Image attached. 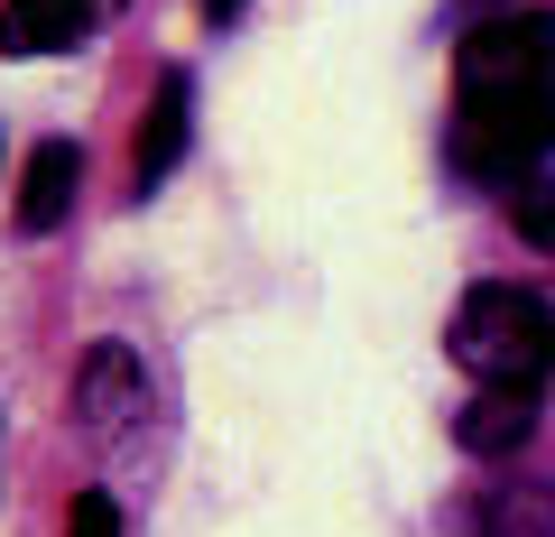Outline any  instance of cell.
<instances>
[{
  "instance_id": "1",
  "label": "cell",
  "mask_w": 555,
  "mask_h": 537,
  "mask_svg": "<svg viewBox=\"0 0 555 537\" xmlns=\"http://www.w3.org/2000/svg\"><path fill=\"white\" fill-rule=\"evenodd\" d=\"M454 361L473 380H537L555 371V306L518 279H481L454 306Z\"/></svg>"
},
{
  "instance_id": "2",
  "label": "cell",
  "mask_w": 555,
  "mask_h": 537,
  "mask_svg": "<svg viewBox=\"0 0 555 537\" xmlns=\"http://www.w3.org/2000/svg\"><path fill=\"white\" fill-rule=\"evenodd\" d=\"M555 84V10H491L454 47V93L463 102H518Z\"/></svg>"
},
{
  "instance_id": "3",
  "label": "cell",
  "mask_w": 555,
  "mask_h": 537,
  "mask_svg": "<svg viewBox=\"0 0 555 537\" xmlns=\"http://www.w3.org/2000/svg\"><path fill=\"white\" fill-rule=\"evenodd\" d=\"M555 149V84L518 102H454V167L463 177H528L537 158Z\"/></svg>"
},
{
  "instance_id": "4",
  "label": "cell",
  "mask_w": 555,
  "mask_h": 537,
  "mask_svg": "<svg viewBox=\"0 0 555 537\" xmlns=\"http://www.w3.org/2000/svg\"><path fill=\"white\" fill-rule=\"evenodd\" d=\"M75 436L83 445H120L149 426V361L130 353V343H93V353L75 361Z\"/></svg>"
},
{
  "instance_id": "5",
  "label": "cell",
  "mask_w": 555,
  "mask_h": 537,
  "mask_svg": "<svg viewBox=\"0 0 555 537\" xmlns=\"http://www.w3.org/2000/svg\"><path fill=\"white\" fill-rule=\"evenodd\" d=\"M528 436H537V380H481V389L463 398V418H454V445L473 463L528 455Z\"/></svg>"
},
{
  "instance_id": "6",
  "label": "cell",
  "mask_w": 555,
  "mask_h": 537,
  "mask_svg": "<svg viewBox=\"0 0 555 537\" xmlns=\"http://www.w3.org/2000/svg\"><path fill=\"white\" fill-rule=\"evenodd\" d=\"M454 537H555V482H509V491H463Z\"/></svg>"
},
{
  "instance_id": "7",
  "label": "cell",
  "mask_w": 555,
  "mask_h": 537,
  "mask_svg": "<svg viewBox=\"0 0 555 537\" xmlns=\"http://www.w3.org/2000/svg\"><path fill=\"white\" fill-rule=\"evenodd\" d=\"M75 195H83V149L75 140H38V149H28V167H20V232L28 241L56 232V222L75 214Z\"/></svg>"
},
{
  "instance_id": "8",
  "label": "cell",
  "mask_w": 555,
  "mask_h": 537,
  "mask_svg": "<svg viewBox=\"0 0 555 537\" xmlns=\"http://www.w3.org/2000/svg\"><path fill=\"white\" fill-rule=\"evenodd\" d=\"M102 0H0V56H56L93 28Z\"/></svg>"
},
{
  "instance_id": "9",
  "label": "cell",
  "mask_w": 555,
  "mask_h": 537,
  "mask_svg": "<svg viewBox=\"0 0 555 537\" xmlns=\"http://www.w3.org/2000/svg\"><path fill=\"white\" fill-rule=\"evenodd\" d=\"M185 130H195V75H167L158 102H149V120H139V158H130L139 195H149V186H158L167 167L185 158Z\"/></svg>"
},
{
  "instance_id": "10",
  "label": "cell",
  "mask_w": 555,
  "mask_h": 537,
  "mask_svg": "<svg viewBox=\"0 0 555 537\" xmlns=\"http://www.w3.org/2000/svg\"><path fill=\"white\" fill-rule=\"evenodd\" d=\"M509 222L537 241V251H555V177H518V195H509Z\"/></svg>"
},
{
  "instance_id": "11",
  "label": "cell",
  "mask_w": 555,
  "mask_h": 537,
  "mask_svg": "<svg viewBox=\"0 0 555 537\" xmlns=\"http://www.w3.org/2000/svg\"><path fill=\"white\" fill-rule=\"evenodd\" d=\"M65 537H120L112 491H75V519H65Z\"/></svg>"
},
{
  "instance_id": "12",
  "label": "cell",
  "mask_w": 555,
  "mask_h": 537,
  "mask_svg": "<svg viewBox=\"0 0 555 537\" xmlns=\"http://www.w3.org/2000/svg\"><path fill=\"white\" fill-rule=\"evenodd\" d=\"M204 20H214V28H232V20H241V0H204Z\"/></svg>"
},
{
  "instance_id": "13",
  "label": "cell",
  "mask_w": 555,
  "mask_h": 537,
  "mask_svg": "<svg viewBox=\"0 0 555 537\" xmlns=\"http://www.w3.org/2000/svg\"><path fill=\"white\" fill-rule=\"evenodd\" d=\"M454 10H463V20H491V0H454Z\"/></svg>"
}]
</instances>
